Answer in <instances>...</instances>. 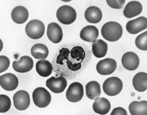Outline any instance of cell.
Wrapping results in <instances>:
<instances>
[{
  "label": "cell",
  "instance_id": "obj_1",
  "mask_svg": "<svg viewBox=\"0 0 147 115\" xmlns=\"http://www.w3.org/2000/svg\"><path fill=\"white\" fill-rule=\"evenodd\" d=\"M57 57V64L65 65L71 71H76L82 68V63L85 57V51L80 46H76L69 50L67 48H62Z\"/></svg>",
  "mask_w": 147,
  "mask_h": 115
},
{
  "label": "cell",
  "instance_id": "obj_2",
  "mask_svg": "<svg viewBox=\"0 0 147 115\" xmlns=\"http://www.w3.org/2000/svg\"><path fill=\"white\" fill-rule=\"evenodd\" d=\"M102 37L108 41L114 42L119 40L123 34V28L119 23L110 21L105 23L101 29Z\"/></svg>",
  "mask_w": 147,
  "mask_h": 115
},
{
  "label": "cell",
  "instance_id": "obj_3",
  "mask_svg": "<svg viewBox=\"0 0 147 115\" xmlns=\"http://www.w3.org/2000/svg\"><path fill=\"white\" fill-rule=\"evenodd\" d=\"M57 20L63 24H71L75 22L77 17L75 9L70 6L63 5L57 9L56 14Z\"/></svg>",
  "mask_w": 147,
  "mask_h": 115
},
{
  "label": "cell",
  "instance_id": "obj_4",
  "mask_svg": "<svg viewBox=\"0 0 147 115\" xmlns=\"http://www.w3.org/2000/svg\"><path fill=\"white\" fill-rule=\"evenodd\" d=\"M45 26L41 21L33 20L28 22L25 27L27 35L33 39L41 38L45 33Z\"/></svg>",
  "mask_w": 147,
  "mask_h": 115
},
{
  "label": "cell",
  "instance_id": "obj_5",
  "mask_svg": "<svg viewBox=\"0 0 147 115\" xmlns=\"http://www.w3.org/2000/svg\"><path fill=\"white\" fill-rule=\"evenodd\" d=\"M103 91L109 96L119 94L123 89V83L119 78L110 77L105 80L102 85Z\"/></svg>",
  "mask_w": 147,
  "mask_h": 115
},
{
  "label": "cell",
  "instance_id": "obj_6",
  "mask_svg": "<svg viewBox=\"0 0 147 115\" xmlns=\"http://www.w3.org/2000/svg\"><path fill=\"white\" fill-rule=\"evenodd\" d=\"M34 105L39 108H45L50 103L52 97L44 87H39L34 89L32 94Z\"/></svg>",
  "mask_w": 147,
  "mask_h": 115
},
{
  "label": "cell",
  "instance_id": "obj_7",
  "mask_svg": "<svg viewBox=\"0 0 147 115\" xmlns=\"http://www.w3.org/2000/svg\"><path fill=\"white\" fill-rule=\"evenodd\" d=\"M84 96V89L82 85L78 82L71 83L66 93V98L71 102L76 103L80 101Z\"/></svg>",
  "mask_w": 147,
  "mask_h": 115
},
{
  "label": "cell",
  "instance_id": "obj_8",
  "mask_svg": "<svg viewBox=\"0 0 147 115\" xmlns=\"http://www.w3.org/2000/svg\"><path fill=\"white\" fill-rule=\"evenodd\" d=\"M13 101L14 106L17 109L25 110L29 107L30 103V95L25 90H20L14 94Z\"/></svg>",
  "mask_w": 147,
  "mask_h": 115
},
{
  "label": "cell",
  "instance_id": "obj_9",
  "mask_svg": "<svg viewBox=\"0 0 147 115\" xmlns=\"http://www.w3.org/2000/svg\"><path fill=\"white\" fill-rule=\"evenodd\" d=\"M46 86L54 93H61L65 89L67 81L63 76H52L46 81Z\"/></svg>",
  "mask_w": 147,
  "mask_h": 115
},
{
  "label": "cell",
  "instance_id": "obj_10",
  "mask_svg": "<svg viewBox=\"0 0 147 115\" xmlns=\"http://www.w3.org/2000/svg\"><path fill=\"white\" fill-rule=\"evenodd\" d=\"M117 63L114 59L107 58L101 60L96 64V70L99 74L103 76L110 75L116 70Z\"/></svg>",
  "mask_w": 147,
  "mask_h": 115
},
{
  "label": "cell",
  "instance_id": "obj_11",
  "mask_svg": "<svg viewBox=\"0 0 147 115\" xmlns=\"http://www.w3.org/2000/svg\"><path fill=\"white\" fill-rule=\"evenodd\" d=\"M147 19L145 17H140L129 21L126 24L127 31L131 34H137L147 29Z\"/></svg>",
  "mask_w": 147,
  "mask_h": 115
},
{
  "label": "cell",
  "instance_id": "obj_12",
  "mask_svg": "<svg viewBox=\"0 0 147 115\" xmlns=\"http://www.w3.org/2000/svg\"><path fill=\"white\" fill-rule=\"evenodd\" d=\"M122 64L127 70L133 71L139 66L140 60L136 53L128 52L123 55L121 59Z\"/></svg>",
  "mask_w": 147,
  "mask_h": 115
},
{
  "label": "cell",
  "instance_id": "obj_13",
  "mask_svg": "<svg viewBox=\"0 0 147 115\" xmlns=\"http://www.w3.org/2000/svg\"><path fill=\"white\" fill-rule=\"evenodd\" d=\"M0 85L6 91H13L18 86V78L13 74H5L0 76Z\"/></svg>",
  "mask_w": 147,
  "mask_h": 115
},
{
  "label": "cell",
  "instance_id": "obj_14",
  "mask_svg": "<svg viewBox=\"0 0 147 115\" xmlns=\"http://www.w3.org/2000/svg\"><path fill=\"white\" fill-rule=\"evenodd\" d=\"M33 66V60L28 56H23L20 60L14 61L13 63L14 70L19 73L28 72L32 70Z\"/></svg>",
  "mask_w": 147,
  "mask_h": 115
},
{
  "label": "cell",
  "instance_id": "obj_15",
  "mask_svg": "<svg viewBox=\"0 0 147 115\" xmlns=\"http://www.w3.org/2000/svg\"><path fill=\"white\" fill-rule=\"evenodd\" d=\"M47 36L49 40L54 43H59L63 37V32L57 23H50L47 26Z\"/></svg>",
  "mask_w": 147,
  "mask_h": 115
},
{
  "label": "cell",
  "instance_id": "obj_16",
  "mask_svg": "<svg viewBox=\"0 0 147 115\" xmlns=\"http://www.w3.org/2000/svg\"><path fill=\"white\" fill-rule=\"evenodd\" d=\"M80 36L82 40L89 43H93L98 37V30L95 26L88 25L82 29Z\"/></svg>",
  "mask_w": 147,
  "mask_h": 115
},
{
  "label": "cell",
  "instance_id": "obj_17",
  "mask_svg": "<svg viewBox=\"0 0 147 115\" xmlns=\"http://www.w3.org/2000/svg\"><path fill=\"white\" fill-rule=\"evenodd\" d=\"M12 20L16 24H22L25 23L29 17V12L23 6L15 7L11 13Z\"/></svg>",
  "mask_w": 147,
  "mask_h": 115
},
{
  "label": "cell",
  "instance_id": "obj_18",
  "mask_svg": "<svg viewBox=\"0 0 147 115\" xmlns=\"http://www.w3.org/2000/svg\"><path fill=\"white\" fill-rule=\"evenodd\" d=\"M142 10V5L140 2L131 1L125 6L123 11V14L127 18H132L139 15Z\"/></svg>",
  "mask_w": 147,
  "mask_h": 115
},
{
  "label": "cell",
  "instance_id": "obj_19",
  "mask_svg": "<svg viewBox=\"0 0 147 115\" xmlns=\"http://www.w3.org/2000/svg\"><path fill=\"white\" fill-rule=\"evenodd\" d=\"M102 17L101 9L96 6H91L86 9L85 12V18L87 22L92 24L100 22Z\"/></svg>",
  "mask_w": 147,
  "mask_h": 115
},
{
  "label": "cell",
  "instance_id": "obj_20",
  "mask_svg": "<svg viewBox=\"0 0 147 115\" xmlns=\"http://www.w3.org/2000/svg\"><path fill=\"white\" fill-rule=\"evenodd\" d=\"M93 110L94 112L101 115H105L109 112L111 104L108 99L105 98H98L93 103Z\"/></svg>",
  "mask_w": 147,
  "mask_h": 115
},
{
  "label": "cell",
  "instance_id": "obj_21",
  "mask_svg": "<svg viewBox=\"0 0 147 115\" xmlns=\"http://www.w3.org/2000/svg\"><path fill=\"white\" fill-rule=\"evenodd\" d=\"M133 86L135 89L138 92H143L147 89V74L141 72L137 73L133 77Z\"/></svg>",
  "mask_w": 147,
  "mask_h": 115
},
{
  "label": "cell",
  "instance_id": "obj_22",
  "mask_svg": "<svg viewBox=\"0 0 147 115\" xmlns=\"http://www.w3.org/2000/svg\"><path fill=\"white\" fill-rule=\"evenodd\" d=\"M129 110L131 115H147V101H133L129 106Z\"/></svg>",
  "mask_w": 147,
  "mask_h": 115
},
{
  "label": "cell",
  "instance_id": "obj_23",
  "mask_svg": "<svg viewBox=\"0 0 147 115\" xmlns=\"http://www.w3.org/2000/svg\"><path fill=\"white\" fill-rule=\"evenodd\" d=\"M36 70L41 76L47 77L53 72V66L47 60H40L36 64Z\"/></svg>",
  "mask_w": 147,
  "mask_h": 115
},
{
  "label": "cell",
  "instance_id": "obj_24",
  "mask_svg": "<svg viewBox=\"0 0 147 115\" xmlns=\"http://www.w3.org/2000/svg\"><path fill=\"white\" fill-rule=\"evenodd\" d=\"M92 51L96 57H104L108 51V44L102 39L96 40L92 44Z\"/></svg>",
  "mask_w": 147,
  "mask_h": 115
},
{
  "label": "cell",
  "instance_id": "obj_25",
  "mask_svg": "<svg viewBox=\"0 0 147 115\" xmlns=\"http://www.w3.org/2000/svg\"><path fill=\"white\" fill-rule=\"evenodd\" d=\"M86 95L90 99L94 100L98 98L101 95L100 85L96 81H91L87 83L86 86Z\"/></svg>",
  "mask_w": 147,
  "mask_h": 115
},
{
  "label": "cell",
  "instance_id": "obj_26",
  "mask_svg": "<svg viewBox=\"0 0 147 115\" xmlns=\"http://www.w3.org/2000/svg\"><path fill=\"white\" fill-rule=\"evenodd\" d=\"M31 55L37 60H45L49 54L48 47L43 44L37 43L32 46Z\"/></svg>",
  "mask_w": 147,
  "mask_h": 115
},
{
  "label": "cell",
  "instance_id": "obj_27",
  "mask_svg": "<svg viewBox=\"0 0 147 115\" xmlns=\"http://www.w3.org/2000/svg\"><path fill=\"white\" fill-rule=\"evenodd\" d=\"M135 44L139 49L147 50V32L139 34L135 40Z\"/></svg>",
  "mask_w": 147,
  "mask_h": 115
},
{
  "label": "cell",
  "instance_id": "obj_28",
  "mask_svg": "<svg viewBox=\"0 0 147 115\" xmlns=\"http://www.w3.org/2000/svg\"><path fill=\"white\" fill-rule=\"evenodd\" d=\"M11 106V101L9 97L5 95H0V112H8Z\"/></svg>",
  "mask_w": 147,
  "mask_h": 115
},
{
  "label": "cell",
  "instance_id": "obj_29",
  "mask_svg": "<svg viewBox=\"0 0 147 115\" xmlns=\"http://www.w3.org/2000/svg\"><path fill=\"white\" fill-rule=\"evenodd\" d=\"M10 66V60L6 56H0V73L7 70Z\"/></svg>",
  "mask_w": 147,
  "mask_h": 115
},
{
  "label": "cell",
  "instance_id": "obj_30",
  "mask_svg": "<svg viewBox=\"0 0 147 115\" xmlns=\"http://www.w3.org/2000/svg\"><path fill=\"white\" fill-rule=\"evenodd\" d=\"M108 5L112 8L114 9H120L123 8L125 1L117 0V1H106Z\"/></svg>",
  "mask_w": 147,
  "mask_h": 115
},
{
  "label": "cell",
  "instance_id": "obj_31",
  "mask_svg": "<svg viewBox=\"0 0 147 115\" xmlns=\"http://www.w3.org/2000/svg\"><path fill=\"white\" fill-rule=\"evenodd\" d=\"M127 115V113L125 109L124 108L121 107H117L115 108L112 110L111 115Z\"/></svg>",
  "mask_w": 147,
  "mask_h": 115
}]
</instances>
